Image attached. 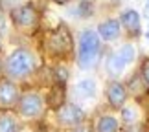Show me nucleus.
Masks as SVG:
<instances>
[{"mask_svg": "<svg viewBox=\"0 0 149 132\" xmlns=\"http://www.w3.org/2000/svg\"><path fill=\"white\" fill-rule=\"evenodd\" d=\"M35 68H37L35 55L26 48H17L9 53L8 61L4 64V72L11 81H20V79L31 75L35 72Z\"/></svg>", "mask_w": 149, "mask_h": 132, "instance_id": "obj_1", "label": "nucleus"}, {"mask_svg": "<svg viewBox=\"0 0 149 132\" xmlns=\"http://www.w3.org/2000/svg\"><path fill=\"white\" fill-rule=\"evenodd\" d=\"M98 55H100V35L92 30H85L79 37L77 66L81 70H90L96 64Z\"/></svg>", "mask_w": 149, "mask_h": 132, "instance_id": "obj_2", "label": "nucleus"}, {"mask_svg": "<svg viewBox=\"0 0 149 132\" xmlns=\"http://www.w3.org/2000/svg\"><path fill=\"white\" fill-rule=\"evenodd\" d=\"M17 112L24 119H35L44 112V99L39 92H26L20 94L17 103Z\"/></svg>", "mask_w": 149, "mask_h": 132, "instance_id": "obj_3", "label": "nucleus"}, {"mask_svg": "<svg viewBox=\"0 0 149 132\" xmlns=\"http://www.w3.org/2000/svg\"><path fill=\"white\" fill-rule=\"evenodd\" d=\"M57 114V121H59L63 127H79L85 121V110L81 106L74 105V103H65L61 108L55 110Z\"/></svg>", "mask_w": 149, "mask_h": 132, "instance_id": "obj_4", "label": "nucleus"}, {"mask_svg": "<svg viewBox=\"0 0 149 132\" xmlns=\"http://www.w3.org/2000/svg\"><path fill=\"white\" fill-rule=\"evenodd\" d=\"M48 50L55 55H66L72 50V37L66 28H59L48 39Z\"/></svg>", "mask_w": 149, "mask_h": 132, "instance_id": "obj_5", "label": "nucleus"}, {"mask_svg": "<svg viewBox=\"0 0 149 132\" xmlns=\"http://www.w3.org/2000/svg\"><path fill=\"white\" fill-rule=\"evenodd\" d=\"M20 97V90L11 79H2L0 81V108L2 110H9V108L17 106Z\"/></svg>", "mask_w": 149, "mask_h": 132, "instance_id": "obj_6", "label": "nucleus"}, {"mask_svg": "<svg viewBox=\"0 0 149 132\" xmlns=\"http://www.w3.org/2000/svg\"><path fill=\"white\" fill-rule=\"evenodd\" d=\"M11 19L19 28H31L37 22V11L31 6H17L11 11Z\"/></svg>", "mask_w": 149, "mask_h": 132, "instance_id": "obj_7", "label": "nucleus"}, {"mask_svg": "<svg viewBox=\"0 0 149 132\" xmlns=\"http://www.w3.org/2000/svg\"><path fill=\"white\" fill-rule=\"evenodd\" d=\"M107 99L114 108H123L127 101V88L118 81H111L107 84Z\"/></svg>", "mask_w": 149, "mask_h": 132, "instance_id": "obj_8", "label": "nucleus"}, {"mask_svg": "<svg viewBox=\"0 0 149 132\" xmlns=\"http://www.w3.org/2000/svg\"><path fill=\"white\" fill-rule=\"evenodd\" d=\"M98 33L105 41H116L120 37V22L114 20V19H109L105 22H101L98 26Z\"/></svg>", "mask_w": 149, "mask_h": 132, "instance_id": "obj_9", "label": "nucleus"}, {"mask_svg": "<svg viewBox=\"0 0 149 132\" xmlns=\"http://www.w3.org/2000/svg\"><path fill=\"white\" fill-rule=\"evenodd\" d=\"M122 24L131 35H138L140 33V15L134 9H127L122 13Z\"/></svg>", "mask_w": 149, "mask_h": 132, "instance_id": "obj_10", "label": "nucleus"}, {"mask_svg": "<svg viewBox=\"0 0 149 132\" xmlns=\"http://www.w3.org/2000/svg\"><path fill=\"white\" fill-rule=\"evenodd\" d=\"M76 95L79 99H90L96 95V83L92 79H83L76 84Z\"/></svg>", "mask_w": 149, "mask_h": 132, "instance_id": "obj_11", "label": "nucleus"}, {"mask_svg": "<svg viewBox=\"0 0 149 132\" xmlns=\"http://www.w3.org/2000/svg\"><path fill=\"white\" fill-rule=\"evenodd\" d=\"M65 84H57V86H54L50 90V95H48V105L52 106V108H61L63 105H65Z\"/></svg>", "mask_w": 149, "mask_h": 132, "instance_id": "obj_12", "label": "nucleus"}, {"mask_svg": "<svg viewBox=\"0 0 149 132\" xmlns=\"http://www.w3.org/2000/svg\"><path fill=\"white\" fill-rule=\"evenodd\" d=\"M125 66H127V62L123 61V57L120 55V51L112 53L111 57H109V61H107V70H109V73H112V75L122 73L125 70Z\"/></svg>", "mask_w": 149, "mask_h": 132, "instance_id": "obj_13", "label": "nucleus"}, {"mask_svg": "<svg viewBox=\"0 0 149 132\" xmlns=\"http://www.w3.org/2000/svg\"><path fill=\"white\" fill-rule=\"evenodd\" d=\"M0 132H19V121L13 114L9 112L0 114Z\"/></svg>", "mask_w": 149, "mask_h": 132, "instance_id": "obj_14", "label": "nucleus"}, {"mask_svg": "<svg viewBox=\"0 0 149 132\" xmlns=\"http://www.w3.org/2000/svg\"><path fill=\"white\" fill-rule=\"evenodd\" d=\"M96 129H98V132H118L120 123L114 116H101Z\"/></svg>", "mask_w": 149, "mask_h": 132, "instance_id": "obj_15", "label": "nucleus"}, {"mask_svg": "<svg viewBox=\"0 0 149 132\" xmlns=\"http://www.w3.org/2000/svg\"><path fill=\"white\" fill-rule=\"evenodd\" d=\"M122 119L125 125H136V121H138V110H136L134 106H123L122 108Z\"/></svg>", "mask_w": 149, "mask_h": 132, "instance_id": "obj_16", "label": "nucleus"}, {"mask_svg": "<svg viewBox=\"0 0 149 132\" xmlns=\"http://www.w3.org/2000/svg\"><path fill=\"white\" fill-rule=\"evenodd\" d=\"M118 51H120V55L123 57V61L127 62V64H131V62L134 61V55H136V53H134V48H133L131 44H125V46H122V48H120Z\"/></svg>", "mask_w": 149, "mask_h": 132, "instance_id": "obj_17", "label": "nucleus"}, {"mask_svg": "<svg viewBox=\"0 0 149 132\" xmlns=\"http://www.w3.org/2000/svg\"><path fill=\"white\" fill-rule=\"evenodd\" d=\"M55 77H57V84H65L66 79H68V70L65 66L55 68Z\"/></svg>", "mask_w": 149, "mask_h": 132, "instance_id": "obj_18", "label": "nucleus"}, {"mask_svg": "<svg viewBox=\"0 0 149 132\" xmlns=\"http://www.w3.org/2000/svg\"><path fill=\"white\" fill-rule=\"evenodd\" d=\"M142 81L149 86V62H146L144 68H142Z\"/></svg>", "mask_w": 149, "mask_h": 132, "instance_id": "obj_19", "label": "nucleus"}, {"mask_svg": "<svg viewBox=\"0 0 149 132\" xmlns=\"http://www.w3.org/2000/svg\"><path fill=\"white\" fill-rule=\"evenodd\" d=\"M125 132H142V130H140L138 125H131V127H127V130H125Z\"/></svg>", "mask_w": 149, "mask_h": 132, "instance_id": "obj_20", "label": "nucleus"}, {"mask_svg": "<svg viewBox=\"0 0 149 132\" xmlns=\"http://www.w3.org/2000/svg\"><path fill=\"white\" fill-rule=\"evenodd\" d=\"M74 132H90V130H88V127H83V125H79V127L74 129Z\"/></svg>", "mask_w": 149, "mask_h": 132, "instance_id": "obj_21", "label": "nucleus"}, {"mask_svg": "<svg viewBox=\"0 0 149 132\" xmlns=\"http://www.w3.org/2000/svg\"><path fill=\"white\" fill-rule=\"evenodd\" d=\"M54 2H55V4H66L68 0H54Z\"/></svg>", "mask_w": 149, "mask_h": 132, "instance_id": "obj_22", "label": "nucleus"}, {"mask_svg": "<svg viewBox=\"0 0 149 132\" xmlns=\"http://www.w3.org/2000/svg\"><path fill=\"white\" fill-rule=\"evenodd\" d=\"M146 11L149 13V0H147V4H146Z\"/></svg>", "mask_w": 149, "mask_h": 132, "instance_id": "obj_23", "label": "nucleus"}, {"mask_svg": "<svg viewBox=\"0 0 149 132\" xmlns=\"http://www.w3.org/2000/svg\"><path fill=\"white\" fill-rule=\"evenodd\" d=\"M2 70H4V66H2V62H0V73H2Z\"/></svg>", "mask_w": 149, "mask_h": 132, "instance_id": "obj_24", "label": "nucleus"}, {"mask_svg": "<svg viewBox=\"0 0 149 132\" xmlns=\"http://www.w3.org/2000/svg\"><path fill=\"white\" fill-rule=\"evenodd\" d=\"M0 19H2V17H0Z\"/></svg>", "mask_w": 149, "mask_h": 132, "instance_id": "obj_25", "label": "nucleus"}]
</instances>
